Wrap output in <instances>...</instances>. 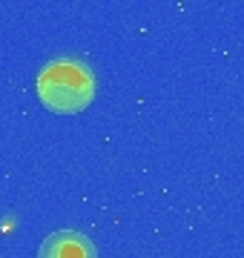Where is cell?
Segmentation results:
<instances>
[{
    "instance_id": "cell-2",
    "label": "cell",
    "mask_w": 244,
    "mask_h": 258,
    "mask_svg": "<svg viewBox=\"0 0 244 258\" xmlns=\"http://www.w3.org/2000/svg\"><path fill=\"white\" fill-rule=\"evenodd\" d=\"M38 258H98L95 244L78 230H55L40 241Z\"/></svg>"
},
{
    "instance_id": "cell-1",
    "label": "cell",
    "mask_w": 244,
    "mask_h": 258,
    "mask_svg": "<svg viewBox=\"0 0 244 258\" xmlns=\"http://www.w3.org/2000/svg\"><path fill=\"white\" fill-rule=\"evenodd\" d=\"M40 103L60 115L86 109L95 98V75L78 57H55L40 69L35 81Z\"/></svg>"
}]
</instances>
